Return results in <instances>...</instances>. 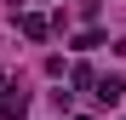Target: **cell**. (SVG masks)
<instances>
[{"mask_svg":"<svg viewBox=\"0 0 126 120\" xmlns=\"http://www.w3.org/2000/svg\"><path fill=\"white\" fill-rule=\"evenodd\" d=\"M23 114H29V97L12 86V92H6V103H0V120H23Z\"/></svg>","mask_w":126,"mask_h":120,"instance_id":"obj_2","label":"cell"},{"mask_svg":"<svg viewBox=\"0 0 126 120\" xmlns=\"http://www.w3.org/2000/svg\"><path fill=\"white\" fill-rule=\"evenodd\" d=\"M75 120H92V114H75Z\"/></svg>","mask_w":126,"mask_h":120,"instance_id":"obj_5","label":"cell"},{"mask_svg":"<svg viewBox=\"0 0 126 120\" xmlns=\"http://www.w3.org/2000/svg\"><path fill=\"white\" fill-rule=\"evenodd\" d=\"M17 23H23V34H29V40H46V17H40V12H23Z\"/></svg>","mask_w":126,"mask_h":120,"instance_id":"obj_3","label":"cell"},{"mask_svg":"<svg viewBox=\"0 0 126 120\" xmlns=\"http://www.w3.org/2000/svg\"><path fill=\"white\" fill-rule=\"evenodd\" d=\"M97 12H103V0H80V17L86 23H97Z\"/></svg>","mask_w":126,"mask_h":120,"instance_id":"obj_4","label":"cell"},{"mask_svg":"<svg viewBox=\"0 0 126 120\" xmlns=\"http://www.w3.org/2000/svg\"><path fill=\"white\" fill-rule=\"evenodd\" d=\"M120 97H126V80H120V74H103V80H97V103H103V109H115Z\"/></svg>","mask_w":126,"mask_h":120,"instance_id":"obj_1","label":"cell"}]
</instances>
